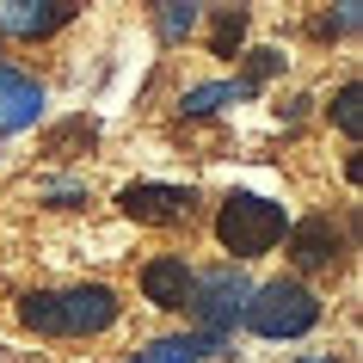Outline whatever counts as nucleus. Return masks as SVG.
I'll list each match as a JSON object with an SVG mask.
<instances>
[{"instance_id": "1", "label": "nucleus", "mask_w": 363, "mask_h": 363, "mask_svg": "<svg viewBox=\"0 0 363 363\" xmlns=\"http://www.w3.org/2000/svg\"><path fill=\"white\" fill-rule=\"evenodd\" d=\"M6 314L38 345H99L123 333L130 289L111 277H56V284H19L6 296Z\"/></svg>"}, {"instance_id": "2", "label": "nucleus", "mask_w": 363, "mask_h": 363, "mask_svg": "<svg viewBox=\"0 0 363 363\" xmlns=\"http://www.w3.org/2000/svg\"><path fill=\"white\" fill-rule=\"evenodd\" d=\"M289 197L265 191V185H222L210 197V210H203V234H210L216 259H228L240 271H259L277 259L289 234Z\"/></svg>"}, {"instance_id": "3", "label": "nucleus", "mask_w": 363, "mask_h": 363, "mask_svg": "<svg viewBox=\"0 0 363 363\" xmlns=\"http://www.w3.org/2000/svg\"><path fill=\"white\" fill-rule=\"evenodd\" d=\"M357 197H345L339 210H302L289 216V234L284 247H277V259H284L289 277H302V284L326 289L333 296V284H351V271H357Z\"/></svg>"}, {"instance_id": "4", "label": "nucleus", "mask_w": 363, "mask_h": 363, "mask_svg": "<svg viewBox=\"0 0 363 363\" xmlns=\"http://www.w3.org/2000/svg\"><path fill=\"white\" fill-rule=\"evenodd\" d=\"M333 320V296L289 271H259L252 296L240 308V339L247 345H308Z\"/></svg>"}, {"instance_id": "5", "label": "nucleus", "mask_w": 363, "mask_h": 363, "mask_svg": "<svg viewBox=\"0 0 363 363\" xmlns=\"http://www.w3.org/2000/svg\"><path fill=\"white\" fill-rule=\"evenodd\" d=\"M105 210L130 228L148 234H197L203 228V210H210V191L197 179H154V172H130L105 191Z\"/></svg>"}, {"instance_id": "6", "label": "nucleus", "mask_w": 363, "mask_h": 363, "mask_svg": "<svg viewBox=\"0 0 363 363\" xmlns=\"http://www.w3.org/2000/svg\"><path fill=\"white\" fill-rule=\"evenodd\" d=\"M252 277L259 271H240L228 259H197L191 271V302H185V320L191 333H240V308L252 296Z\"/></svg>"}, {"instance_id": "7", "label": "nucleus", "mask_w": 363, "mask_h": 363, "mask_svg": "<svg viewBox=\"0 0 363 363\" xmlns=\"http://www.w3.org/2000/svg\"><path fill=\"white\" fill-rule=\"evenodd\" d=\"M191 271H197V252H185V247L142 252L135 259V302L148 308L154 320L179 326L185 320V302H191Z\"/></svg>"}, {"instance_id": "8", "label": "nucleus", "mask_w": 363, "mask_h": 363, "mask_svg": "<svg viewBox=\"0 0 363 363\" xmlns=\"http://www.w3.org/2000/svg\"><path fill=\"white\" fill-rule=\"evenodd\" d=\"M247 339L240 333H191V326H160L148 339H135L130 351H117L111 363H240Z\"/></svg>"}, {"instance_id": "9", "label": "nucleus", "mask_w": 363, "mask_h": 363, "mask_svg": "<svg viewBox=\"0 0 363 363\" xmlns=\"http://www.w3.org/2000/svg\"><path fill=\"white\" fill-rule=\"evenodd\" d=\"M50 117H56V93H50V80H43L31 62L0 56V142L38 135Z\"/></svg>"}, {"instance_id": "10", "label": "nucleus", "mask_w": 363, "mask_h": 363, "mask_svg": "<svg viewBox=\"0 0 363 363\" xmlns=\"http://www.w3.org/2000/svg\"><path fill=\"white\" fill-rule=\"evenodd\" d=\"M86 19V0H0V43L13 50H50Z\"/></svg>"}, {"instance_id": "11", "label": "nucleus", "mask_w": 363, "mask_h": 363, "mask_svg": "<svg viewBox=\"0 0 363 363\" xmlns=\"http://www.w3.org/2000/svg\"><path fill=\"white\" fill-rule=\"evenodd\" d=\"M99 148H105V117H99L93 105L56 111L38 130V160L43 167H80L86 172V160H99Z\"/></svg>"}, {"instance_id": "12", "label": "nucleus", "mask_w": 363, "mask_h": 363, "mask_svg": "<svg viewBox=\"0 0 363 363\" xmlns=\"http://www.w3.org/2000/svg\"><path fill=\"white\" fill-rule=\"evenodd\" d=\"M25 191H31L38 216H99L105 210V191L93 185V172H80V167H38Z\"/></svg>"}, {"instance_id": "13", "label": "nucleus", "mask_w": 363, "mask_h": 363, "mask_svg": "<svg viewBox=\"0 0 363 363\" xmlns=\"http://www.w3.org/2000/svg\"><path fill=\"white\" fill-rule=\"evenodd\" d=\"M259 31V6H240V0H203V31H197V50L216 62V68H234L240 50L252 43Z\"/></svg>"}, {"instance_id": "14", "label": "nucleus", "mask_w": 363, "mask_h": 363, "mask_svg": "<svg viewBox=\"0 0 363 363\" xmlns=\"http://www.w3.org/2000/svg\"><path fill=\"white\" fill-rule=\"evenodd\" d=\"M240 105H259V93H252L247 80H234V74L185 80V86L172 93V117H179V123H216V117L240 111Z\"/></svg>"}, {"instance_id": "15", "label": "nucleus", "mask_w": 363, "mask_h": 363, "mask_svg": "<svg viewBox=\"0 0 363 363\" xmlns=\"http://www.w3.org/2000/svg\"><path fill=\"white\" fill-rule=\"evenodd\" d=\"M314 117L345 142V154L363 142V80H357V68H345L326 93H314Z\"/></svg>"}, {"instance_id": "16", "label": "nucleus", "mask_w": 363, "mask_h": 363, "mask_svg": "<svg viewBox=\"0 0 363 363\" xmlns=\"http://www.w3.org/2000/svg\"><path fill=\"white\" fill-rule=\"evenodd\" d=\"M142 25H148L154 50L179 56V50H191L197 31H203V0H148V6H142Z\"/></svg>"}, {"instance_id": "17", "label": "nucleus", "mask_w": 363, "mask_h": 363, "mask_svg": "<svg viewBox=\"0 0 363 363\" xmlns=\"http://www.w3.org/2000/svg\"><path fill=\"white\" fill-rule=\"evenodd\" d=\"M289 68H296V50H289V43H265V38H252L247 50H240V62H234V80H247L259 99H271V86H284Z\"/></svg>"}, {"instance_id": "18", "label": "nucleus", "mask_w": 363, "mask_h": 363, "mask_svg": "<svg viewBox=\"0 0 363 363\" xmlns=\"http://www.w3.org/2000/svg\"><path fill=\"white\" fill-rule=\"evenodd\" d=\"M302 31H308V43L314 50H339V43H357L363 38V0H339V6H314L302 19Z\"/></svg>"}, {"instance_id": "19", "label": "nucleus", "mask_w": 363, "mask_h": 363, "mask_svg": "<svg viewBox=\"0 0 363 363\" xmlns=\"http://www.w3.org/2000/svg\"><path fill=\"white\" fill-rule=\"evenodd\" d=\"M308 117H314V93H302V86H289V93L271 99V123L277 130H302Z\"/></svg>"}, {"instance_id": "20", "label": "nucleus", "mask_w": 363, "mask_h": 363, "mask_svg": "<svg viewBox=\"0 0 363 363\" xmlns=\"http://www.w3.org/2000/svg\"><path fill=\"white\" fill-rule=\"evenodd\" d=\"M284 363H357V345H308V351H289Z\"/></svg>"}, {"instance_id": "21", "label": "nucleus", "mask_w": 363, "mask_h": 363, "mask_svg": "<svg viewBox=\"0 0 363 363\" xmlns=\"http://www.w3.org/2000/svg\"><path fill=\"white\" fill-rule=\"evenodd\" d=\"M357 179H363V160H357V148L339 160V185H345V197H357Z\"/></svg>"}, {"instance_id": "22", "label": "nucleus", "mask_w": 363, "mask_h": 363, "mask_svg": "<svg viewBox=\"0 0 363 363\" xmlns=\"http://www.w3.org/2000/svg\"><path fill=\"white\" fill-rule=\"evenodd\" d=\"M0 167H6V142H0Z\"/></svg>"}, {"instance_id": "23", "label": "nucleus", "mask_w": 363, "mask_h": 363, "mask_svg": "<svg viewBox=\"0 0 363 363\" xmlns=\"http://www.w3.org/2000/svg\"><path fill=\"white\" fill-rule=\"evenodd\" d=\"M0 56H6V43H0Z\"/></svg>"}]
</instances>
